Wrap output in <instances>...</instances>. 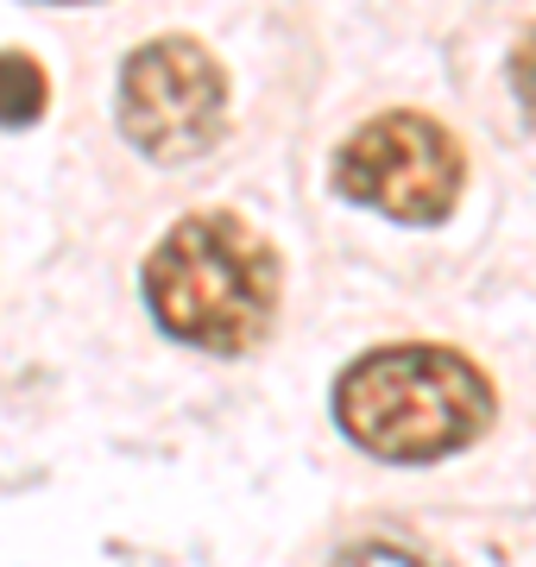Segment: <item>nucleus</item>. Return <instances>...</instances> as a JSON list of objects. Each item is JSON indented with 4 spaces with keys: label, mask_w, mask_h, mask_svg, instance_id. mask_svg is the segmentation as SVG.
<instances>
[{
    "label": "nucleus",
    "mask_w": 536,
    "mask_h": 567,
    "mask_svg": "<svg viewBox=\"0 0 536 567\" xmlns=\"http://www.w3.org/2000/svg\"><path fill=\"white\" fill-rule=\"evenodd\" d=\"M51 7H76V0H51Z\"/></svg>",
    "instance_id": "nucleus-8"
},
{
    "label": "nucleus",
    "mask_w": 536,
    "mask_h": 567,
    "mask_svg": "<svg viewBox=\"0 0 536 567\" xmlns=\"http://www.w3.org/2000/svg\"><path fill=\"white\" fill-rule=\"evenodd\" d=\"M51 107V82H44V70L25 51H0V126L7 133H20V126H32Z\"/></svg>",
    "instance_id": "nucleus-5"
},
{
    "label": "nucleus",
    "mask_w": 536,
    "mask_h": 567,
    "mask_svg": "<svg viewBox=\"0 0 536 567\" xmlns=\"http://www.w3.org/2000/svg\"><path fill=\"white\" fill-rule=\"evenodd\" d=\"M461 177H467V164H461L449 126H435L430 114H411V107L367 121L334 152V189L404 227L449 221L461 203Z\"/></svg>",
    "instance_id": "nucleus-3"
},
{
    "label": "nucleus",
    "mask_w": 536,
    "mask_h": 567,
    "mask_svg": "<svg viewBox=\"0 0 536 567\" xmlns=\"http://www.w3.org/2000/svg\"><path fill=\"white\" fill-rule=\"evenodd\" d=\"M334 567H430V561H416L411 548H398V543H360V548H348Z\"/></svg>",
    "instance_id": "nucleus-7"
},
{
    "label": "nucleus",
    "mask_w": 536,
    "mask_h": 567,
    "mask_svg": "<svg viewBox=\"0 0 536 567\" xmlns=\"http://www.w3.org/2000/svg\"><path fill=\"white\" fill-rule=\"evenodd\" d=\"M512 95H517V107L536 121V25L517 39V51H512Z\"/></svg>",
    "instance_id": "nucleus-6"
},
{
    "label": "nucleus",
    "mask_w": 536,
    "mask_h": 567,
    "mask_svg": "<svg viewBox=\"0 0 536 567\" xmlns=\"http://www.w3.org/2000/svg\"><path fill=\"white\" fill-rule=\"evenodd\" d=\"M493 385L454 347H372L334 379V423L392 466H430L493 429Z\"/></svg>",
    "instance_id": "nucleus-1"
},
{
    "label": "nucleus",
    "mask_w": 536,
    "mask_h": 567,
    "mask_svg": "<svg viewBox=\"0 0 536 567\" xmlns=\"http://www.w3.org/2000/svg\"><path fill=\"white\" fill-rule=\"evenodd\" d=\"M145 309L171 341L247 353L278 316V259L240 215H184L145 259Z\"/></svg>",
    "instance_id": "nucleus-2"
},
{
    "label": "nucleus",
    "mask_w": 536,
    "mask_h": 567,
    "mask_svg": "<svg viewBox=\"0 0 536 567\" xmlns=\"http://www.w3.org/2000/svg\"><path fill=\"white\" fill-rule=\"evenodd\" d=\"M227 76L196 39H152L121 63V133L145 158L184 164L221 140Z\"/></svg>",
    "instance_id": "nucleus-4"
}]
</instances>
